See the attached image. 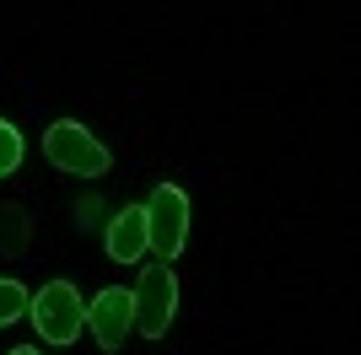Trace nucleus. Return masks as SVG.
Wrapping results in <instances>:
<instances>
[{"label":"nucleus","mask_w":361,"mask_h":355,"mask_svg":"<svg viewBox=\"0 0 361 355\" xmlns=\"http://www.w3.org/2000/svg\"><path fill=\"white\" fill-rule=\"evenodd\" d=\"M38 151H44V162L54 167L60 178H97L114 173V151L103 146V135H92L81 118H54L44 135H38Z\"/></svg>","instance_id":"nucleus-1"},{"label":"nucleus","mask_w":361,"mask_h":355,"mask_svg":"<svg viewBox=\"0 0 361 355\" xmlns=\"http://www.w3.org/2000/svg\"><path fill=\"white\" fill-rule=\"evenodd\" d=\"M27 323L38 334V344L65 350V344H75L87 334V301H81V291L71 280H44L27 301Z\"/></svg>","instance_id":"nucleus-2"},{"label":"nucleus","mask_w":361,"mask_h":355,"mask_svg":"<svg viewBox=\"0 0 361 355\" xmlns=\"http://www.w3.org/2000/svg\"><path fill=\"white\" fill-rule=\"evenodd\" d=\"M146 205V237H151V259H162L173 264L183 248H189V221H195V210H189V194L178 183H157V189L140 199Z\"/></svg>","instance_id":"nucleus-3"},{"label":"nucleus","mask_w":361,"mask_h":355,"mask_svg":"<svg viewBox=\"0 0 361 355\" xmlns=\"http://www.w3.org/2000/svg\"><path fill=\"white\" fill-rule=\"evenodd\" d=\"M135 334L140 340H167V328H173V318H178V275H173V264H146L135 280Z\"/></svg>","instance_id":"nucleus-4"},{"label":"nucleus","mask_w":361,"mask_h":355,"mask_svg":"<svg viewBox=\"0 0 361 355\" xmlns=\"http://www.w3.org/2000/svg\"><path fill=\"white\" fill-rule=\"evenodd\" d=\"M87 334L97 340V350H124V340L135 334V296L124 285H103L87 301Z\"/></svg>","instance_id":"nucleus-5"},{"label":"nucleus","mask_w":361,"mask_h":355,"mask_svg":"<svg viewBox=\"0 0 361 355\" xmlns=\"http://www.w3.org/2000/svg\"><path fill=\"white\" fill-rule=\"evenodd\" d=\"M103 248L114 264H140L151 253V237H146V205H119L108 210L103 221Z\"/></svg>","instance_id":"nucleus-6"},{"label":"nucleus","mask_w":361,"mask_h":355,"mask_svg":"<svg viewBox=\"0 0 361 355\" xmlns=\"http://www.w3.org/2000/svg\"><path fill=\"white\" fill-rule=\"evenodd\" d=\"M32 248V210L0 199V259H22Z\"/></svg>","instance_id":"nucleus-7"},{"label":"nucleus","mask_w":361,"mask_h":355,"mask_svg":"<svg viewBox=\"0 0 361 355\" xmlns=\"http://www.w3.org/2000/svg\"><path fill=\"white\" fill-rule=\"evenodd\" d=\"M22 162H27V135L16 130L11 118H0V183L22 173Z\"/></svg>","instance_id":"nucleus-8"},{"label":"nucleus","mask_w":361,"mask_h":355,"mask_svg":"<svg viewBox=\"0 0 361 355\" xmlns=\"http://www.w3.org/2000/svg\"><path fill=\"white\" fill-rule=\"evenodd\" d=\"M27 301H32V291L22 280H11V275H0V328H11V323H22L27 318Z\"/></svg>","instance_id":"nucleus-9"},{"label":"nucleus","mask_w":361,"mask_h":355,"mask_svg":"<svg viewBox=\"0 0 361 355\" xmlns=\"http://www.w3.org/2000/svg\"><path fill=\"white\" fill-rule=\"evenodd\" d=\"M103 221H108V205L97 199V194H87V199H75V226H81V232H97Z\"/></svg>","instance_id":"nucleus-10"},{"label":"nucleus","mask_w":361,"mask_h":355,"mask_svg":"<svg viewBox=\"0 0 361 355\" xmlns=\"http://www.w3.org/2000/svg\"><path fill=\"white\" fill-rule=\"evenodd\" d=\"M6 355H44V350H38V344H11Z\"/></svg>","instance_id":"nucleus-11"}]
</instances>
